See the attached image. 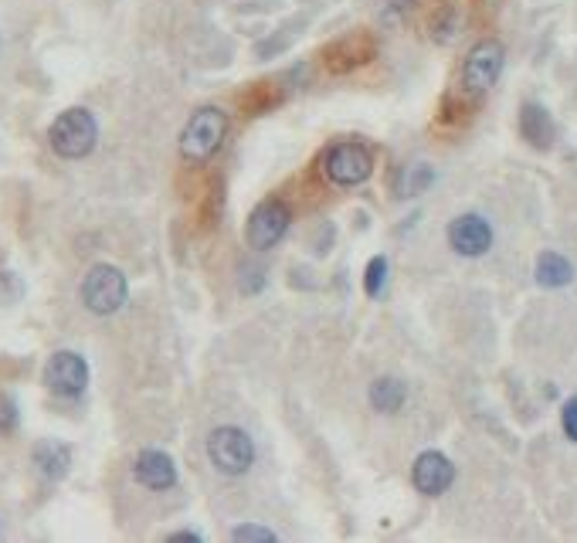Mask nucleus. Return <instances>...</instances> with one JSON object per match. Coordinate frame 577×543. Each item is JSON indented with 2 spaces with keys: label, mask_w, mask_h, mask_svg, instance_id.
Segmentation results:
<instances>
[{
  "label": "nucleus",
  "mask_w": 577,
  "mask_h": 543,
  "mask_svg": "<svg viewBox=\"0 0 577 543\" xmlns=\"http://www.w3.org/2000/svg\"><path fill=\"white\" fill-rule=\"evenodd\" d=\"M51 150L65 160H79V157H89L92 146L99 140V126L92 119L89 109H65L62 116L51 123Z\"/></svg>",
  "instance_id": "1"
},
{
  "label": "nucleus",
  "mask_w": 577,
  "mask_h": 543,
  "mask_svg": "<svg viewBox=\"0 0 577 543\" xmlns=\"http://www.w3.org/2000/svg\"><path fill=\"white\" fill-rule=\"evenodd\" d=\"M225 133H228L225 112L214 109V106L197 109L191 116V123L184 126V133H180V153H184L187 160H197V163L208 160L221 150Z\"/></svg>",
  "instance_id": "2"
},
{
  "label": "nucleus",
  "mask_w": 577,
  "mask_h": 543,
  "mask_svg": "<svg viewBox=\"0 0 577 543\" xmlns=\"http://www.w3.org/2000/svg\"><path fill=\"white\" fill-rule=\"evenodd\" d=\"M208 455H211V462L218 465V472H225V476H245L255 462V445L241 428L225 425V428H214L211 432Z\"/></svg>",
  "instance_id": "3"
},
{
  "label": "nucleus",
  "mask_w": 577,
  "mask_h": 543,
  "mask_svg": "<svg viewBox=\"0 0 577 543\" xmlns=\"http://www.w3.org/2000/svg\"><path fill=\"white\" fill-rule=\"evenodd\" d=\"M129 296L126 275L116 269V265H96L82 282V303L99 316H109L116 309H123Z\"/></svg>",
  "instance_id": "4"
},
{
  "label": "nucleus",
  "mask_w": 577,
  "mask_h": 543,
  "mask_svg": "<svg viewBox=\"0 0 577 543\" xmlns=\"http://www.w3.org/2000/svg\"><path fill=\"white\" fill-rule=\"evenodd\" d=\"M503 62H506V51L499 41L486 38L479 41L476 48L465 55V65H462V89L469 96H482L489 92L493 85L499 82V72H503Z\"/></svg>",
  "instance_id": "5"
},
{
  "label": "nucleus",
  "mask_w": 577,
  "mask_h": 543,
  "mask_svg": "<svg viewBox=\"0 0 577 543\" xmlns=\"http://www.w3.org/2000/svg\"><path fill=\"white\" fill-rule=\"evenodd\" d=\"M323 174L340 187H357L370 177V153L360 143H337L326 150Z\"/></svg>",
  "instance_id": "6"
},
{
  "label": "nucleus",
  "mask_w": 577,
  "mask_h": 543,
  "mask_svg": "<svg viewBox=\"0 0 577 543\" xmlns=\"http://www.w3.org/2000/svg\"><path fill=\"white\" fill-rule=\"evenodd\" d=\"M45 384L55 394H62V398H79V394L85 391V384H89V367H85V360L79 357V353L62 350L48 360Z\"/></svg>",
  "instance_id": "7"
},
{
  "label": "nucleus",
  "mask_w": 577,
  "mask_h": 543,
  "mask_svg": "<svg viewBox=\"0 0 577 543\" xmlns=\"http://www.w3.org/2000/svg\"><path fill=\"white\" fill-rule=\"evenodd\" d=\"M289 231V208L279 201H265L258 204L255 214L248 218V245L265 252L275 241H282V235Z\"/></svg>",
  "instance_id": "8"
},
{
  "label": "nucleus",
  "mask_w": 577,
  "mask_h": 543,
  "mask_svg": "<svg viewBox=\"0 0 577 543\" xmlns=\"http://www.w3.org/2000/svg\"><path fill=\"white\" fill-rule=\"evenodd\" d=\"M449 241L459 255L479 258L493 245V228H489V221L482 218V214H462V218H455L449 224Z\"/></svg>",
  "instance_id": "9"
},
{
  "label": "nucleus",
  "mask_w": 577,
  "mask_h": 543,
  "mask_svg": "<svg viewBox=\"0 0 577 543\" xmlns=\"http://www.w3.org/2000/svg\"><path fill=\"white\" fill-rule=\"evenodd\" d=\"M411 479H415L418 493L425 496H442L445 489L452 486L455 479V465L445 459L442 452H425L415 459V469H411Z\"/></svg>",
  "instance_id": "10"
},
{
  "label": "nucleus",
  "mask_w": 577,
  "mask_h": 543,
  "mask_svg": "<svg viewBox=\"0 0 577 543\" xmlns=\"http://www.w3.org/2000/svg\"><path fill=\"white\" fill-rule=\"evenodd\" d=\"M520 133H523V140L530 146H537V150H550V146H554V136H557V126L540 102H527V106L520 109Z\"/></svg>",
  "instance_id": "11"
},
{
  "label": "nucleus",
  "mask_w": 577,
  "mask_h": 543,
  "mask_svg": "<svg viewBox=\"0 0 577 543\" xmlns=\"http://www.w3.org/2000/svg\"><path fill=\"white\" fill-rule=\"evenodd\" d=\"M136 479H140L146 489H170L177 482V465L170 455L150 448V452H143L140 459H136Z\"/></svg>",
  "instance_id": "12"
},
{
  "label": "nucleus",
  "mask_w": 577,
  "mask_h": 543,
  "mask_svg": "<svg viewBox=\"0 0 577 543\" xmlns=\"http://www.w3.org/2000/svg\"><path fill=\"white\" fill-rule=\"evenodd\" d=\"M571 279H574V265L567 262L564 255L544 252V255L537 258V282L544 289H564Z\"/></svg>",
  "instance_id": "13"
},
{
  "label": "nucleus",
  "mask_w": 577,
  "mask_h": 543,
  "mask_svg": "<svg viewBox=\"0 0 577 543\" xmlns=\"http://www.w3.org/2000/svg\"><path fill=\"white\" fill-rule=\"evenodd\" d=\"M404 398H408V391H404V384L394 381V377H381V381L370 384V404H374L381 415H394L404 404Z\"/></svg>",
  "instance_id": "14"
},
{
  "label": "nucleus",
  "mask_w": 577,
  "mask_h": 543,
  "mask_svg": "<svg viewBox=\"0 0 577 543\" xmlns=\"http://www.w3.org/2000/svg\"><path fill=\"white\" fill-rule=\"evenodd\" d=\"M68 462H72V455H68V448L58 442H41L34 448V465H38L48 479H62L68 472Z\"/></svg>",
  "instance_id": "15"
},
{
  "label": "nucleus",
  "mask_w": 577,
  "mask_h": 543,
  "mask_svg": "<svg viewBox=\"0 0 577 543\" xmlns=\"http://www.w3.org/2000/svg\"><path fill=\"white\" fill-rule=\"evenodd\" d=\"M384 279H387V258H370V265H367V272H364V289H367V296H381V289H384Z\"/></svg>",
  "instance_id": "16"
},
{
  "label": "nucleus",
  "mask_w": 577,
  "mask_h": 543,
  "mask_svg": "<svg viewBox=\"0 0 577 543\" xmlns=\"http://www.w3.org/2000/svg\"><path fill=\"white\" fill-rule=\"evenodd\" d=\"M17 425V408L7 394H0V435H7Z\"/></svg>",
  "instance_id": "17"
},
{
  "label": "nucleus",
  "mask_w": 577,
  "mask_h": 543,
  "mask_svg": "<svg viewBox=\"0 0 577 543\" xmlns=\"http://www.w3.org/2000/svg\"><path fill=\"white\" fill-rule=\"evenodd\" d=\"M561 425H564V435L577 442V398H571L564 404V415H561Z\"/></svg>",
  "instance_id": "18"
},
{
  "label": "nucleus",
  "mask_w": 577,
  "mask_h": 543,
  "mask_svg": "<svg viewBox=\"0 0 577 543\" xmlns=\"http://www.w3.org/2000/svg\"><path fill=\"white\" fill-rule=\"evenodd\" d=\"M231 537H235V540H265V543H272L275 533L262 530V527H238L235 533H231Z\"/></svg>",
  "instance_id": "19"
},
{
  "label": "nucleus",
  "mask_w": 577,
  "mask_h": 543,
  "mask_svg": "<svg viewBox=\"0 0 577 543\" xmlns=\"http://www.w3.org/2000/svg\"><path fill=\"white\" fill-rule=\"evenodd\" d=\"M170 540H201V533H174Z\"/></svg>",
  "instance_id": "20"
}]
</instances>
